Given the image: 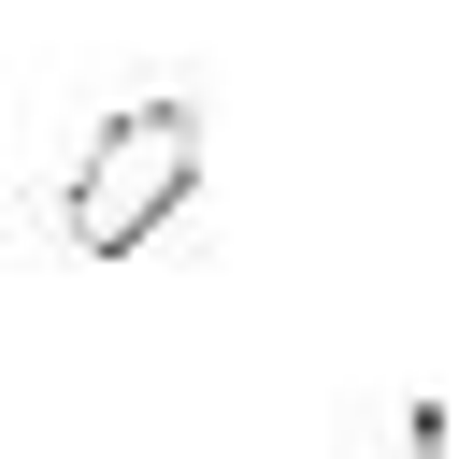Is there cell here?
I'll list each match as a JSON object with an SVG mask.
<instances>
[{
    "label": "cell",
    "instance_id": "7a4b0ae2",
    "mask_svg": "<svg viewBox=\"0 0 459 459\" xmlns=\"http://www.w3.org/2000/svg\"><path fill=\"white\" fill-rule=\"evenodd\" d=\"M330 459H459V416L416 373H359L344 416H330Z\"/></svg>",
    "mask_w": 459,
    "mask_h": 459
},
{
    "label": "cell",
    "instance_id": "6da1fadb",
    "mask_svg": "<svg viewBox=\"0 0 459 459\" xmlns=\"http://www.w3.org/2000/svg\"><path fill=\"white\" fill-rule=\"evenodd\" d=\"M186 201H201V100L158 86V100H115V115L86 129V158H72V186H57V244L115 273V258H143Z\"/></svg>",
    "mask_w": 459,
    "mask_h": 459
}]
</instances>
